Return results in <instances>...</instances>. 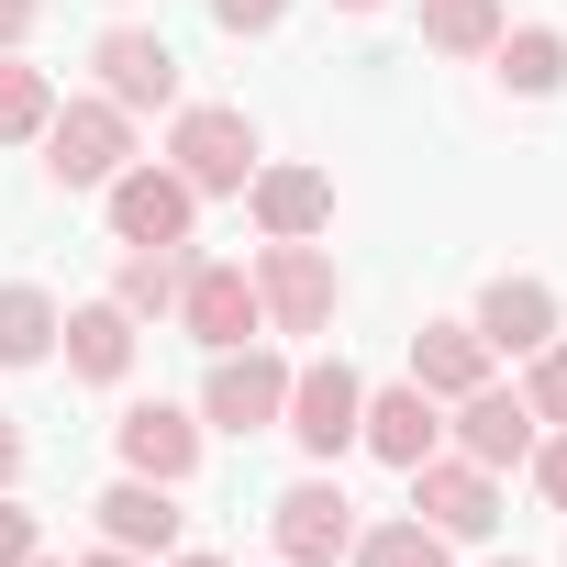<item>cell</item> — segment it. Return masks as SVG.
<instances>
[{"label":"cell","mask_w":567,"mask_h":567,"mask_svg":"<svg viewBox=\"0 0 567 567\" xmlns=\"http://www.w3.org/2000/svg\"><path fill=\"white\" fill-rule=\"evenodd\" d=\"M123 167H134V112L123 101H68L45 123V178L56 189H112Z\"/></svg>","instance_id":"1"},{"label":"cell","mask_w":567,"mask_h":567,"mask_svg":"<svg viewBox=\"0 0 567 567\" xmlns=\"http://www.w3.org/2000/svg\"><path fill=\"white\" fill-rule=\"evenodd\" d=\"M245 278H256V301H267V323H278V334H323V323H334V301H346V278H334V256H323L312 234H301V245H267Z\"/></svg>","instance_id":"2"},{"label":"cell","mask_w":567,"mask_h":567,"mask_svg":"<svg viewBox=\"0 0 567 567\" xmlns=\"http://www.w3.org/2000/svg\"><path fill=\"white\" fill-rule=\"evenodd\" d=\"M401 478H412V523H434L445 545H478V534L501 523V478H489L478 456H445V445H434V456L401 467Z\"/></svg>","instance_id":"3"},{"label":"cell","mask_w":567,"mask_h":567,"mask_svg":"<svg viewBox=\"0 0 567 567\" xmlns=\"http://www.w3.org/2000/svg\"><path fill=\"white\" fill-rule=\"evenodd\" d=\"M267 545H278V567H334L357 545V501L334 478H290L267 501Z\"/></svg>","instance_id":"4"},{"label":"cell","mask_w":567,"mask_h":567,"mask_svg":"<svg viewBox=\"0 0 567 567\" xmlns=\"http://www.w3.org/2000/svg\"><path fill=\"white\" fill-rule=\"evenodd\" d=\"M167 167H178L200 200H212V189H245V178H256V123H245L234 101H200V112H178Z\"/></svg>","instance_id":"5"},{"label":"cell","mask_w":567,"mask_h":567,"mask_svg":"<svg viewBox=\"0 0 567 567\" xmlns=\"http://www.w3.org/2000/svg\"><path fill=\"white\" fill-rule=\"evenodd\" d=\"M357 412H368V379L346 368V357H312V368H290V423L301 434V456H346L357 445Z\"/></svg>","instance_id":"6"},{"label":"cell","mask_w":567,"mask_h":567,"mask_svg":"<svg viewBox=\"0 0 567 567\" xmlns=\"http://www.w3.org/2000/svg\"><path fill=\"white\" fill-rule=\"evenodd\" d=\"M178 323H189V346L234 357V346H256L267 301H256V278H245V267H223V256H189V290H178Z\"/></svg>","instance_id":"7"},{"label":"cell","mask_w":567,"mask_h":567,"mask_svg":"<svg viewBox=\"0 0 567 567\" xmlns=\"http://www.w3.org/2000/svg\"><path fill=\"white\" fill-rule=\"evenodd\" d=\"M278 412H290V368H278L267 346H234V357H212L200 423H223V434H267Z\"/></svg>","instance_id":"8"},{"label":"cell","mask_w":567,"mask_h":567,"mask_svg":"<svg viewBox=\"0 0 567 567\" xmlns=\"http://www.w3.org/2000/svg\"><path fill=\"white\" fill-rule=\"evenodd\" d=\"M90 68H101V101H123V112H167L178 101V45L145 34V23H112L90 45Z\"/></svg>","instance_id":"9"},{"label":"cell","mask_w":567,"mask_h":567,"mask_svg":"<svg viewBox=\"0 0 567 567\" xmlns=\"http://www.w3.org/2000/svg\"><path fill=\"white\" fill-rule=\"evenodd\" d=\"M101 200H112V234L123 245H189V212H200V189L178 167H123Z\"/></svg>","instance_id":"10"},{"label":"cell","mask_w":567,"mask_h":567,"mask_svg":"<svg viewBox=\"0 0 567 567\" xmlns=\"http://www.w3.org/2000/svg\"><path fill=\"white\" fill-rule=\"evenodd\" d=\"M456 456H478L489 478H501V467H523V456H534V401L478 379V390L456 401Z\"/></svg>","instance_id":"11"},{"label":"cell","mask_w":567,"mask_h":567,"mask_svg":"<svg viewBox=\"0 0 567 567\" xmlns=\"http://www.w3.org/2000/svg\"><path fill=\"white\" fill-rule=\"evenodd\" d=\"M112 445H123V467H134V478H167V489L200 467V423H189L178 401H134V412L112 423Z\"/></svg>","instance_id":"12"},{"label":"cell","mask_w":567,"mask_h":567,"mask_svg":"<svg viewBox=\"0 0 567 567\" xmlns=\"http://www.w3.org/2000/svg\"><path fill=\"white\" fill-rule=\"evenodd\" d=\"M90 512H101V545H123V556H167V545H178V489H167V478H134V467H123Z\"/></svg>","instance_id":"13"},{"label":"cell","mask_w":567,"mask_h":567,"mask_svg":"<svg viewBox=\"0 0 567 567\" xmlns=\"http://www.w3.org/2000/svg\"><path fill=\"white\" fill-rule=\"evenodd\" d=\"M245 200H256V234H267V245H301V234L334 223V178H323V167H256Z\"/></svg>","instance_id":"14"},{"label":"cell","mask_w":567,"mask_h":567,"mask_svg":"<svg viewBox=\"0 0 567 567\" xmlns=\"http://www.w3.org/2000/svg\"><path fill=\"white\" fill-rule=\"evenodd\" d=\"M467 323H478L489 357H534V346H556V290H545V278H489Z\"/></svg>","instance_id":"15"},{"label":"cell","mask_w":567,"mask_h":567,"mask_svg":"<svg viewBox=\"0 0 567 567\" xmlns=\"http://www.w3.org/2000/svg\"><path fill=\"white\" fill-rule=\"evenodd\" d=\"M357 445H379L390 467H423L434 445H445V423H434V390H368V412H357Z\"/></svg>","instance_id":"16"},{"label":"cell","mask_w":567,"mask_h":567,"mask_svg":"<svg viewBox=\"0 0 567 567\" xmlns=\"http://www.w3.org/2000/svg\"><path fill=\"white\" fill-rule=\"evenodd\" d=\"M489 379V346H478V323H423L412 334V390H434V401H467Z\"/></svg>","instance_id":"17"},{"label":"cell","mask_w":567,"mask_h":567,"mask_svg":"<svg viewBox=\"0 0 567 567\" xmlns=\"http://www.w3.org/2000/svg\"><path fill=\"white\" fill-rule=\"evenodd\" d=\"M56 334H68V368H79V379H101V390L134 368V312H123V301H90V312H68Z\"/></svg>","instance_id":"18"},{"label":"cell","mask_w":567,"mask_h":567,"mask_svg":"<svg viewBox=\"0 0 567 567\" xmlns=\"http://www.w3.org/2000/svg\"><path fill=\"white\" fill-rule=\"evenodd\" d=\"M178 290H189V245H134V256L112 267V301H123L134 323H156V312H178Z\"/></svg>","instance_id":"19"},{"label":"cell","mask_w":567,"mask_h":567,"mask_svg":"<svg viewBox=\"0 0 567 567\" xmlns=\"http://www.w3.org/2000/svg\"><path fill=\"white\" fill-rule=\"evenodd\" d=\"M56 323L68 312L34 290V278H0V368H45L56 357Z\"/></svg>","instance_id":"20"},{"label":"cell","mask_w":567,"mask_h":567,"mask_svg":"<svg viewBox=\"0 0 567 567\" xmlns=\"http://www.w3.org/2000/svg\"><path fill=\"white\" fill-rule=\"evenodd\" d=\"M489 56H501V90H523V101H556V90H567V34H556V23H523V34L501 23Z\"/></svg>","instance_id":"21"},{"label":"cell","mask_w":567,"mask_h":567,"mask_svg":"<svg viewBox=\"0 0 567 567\" xmlns=\"http://www.w3.org/2000/svg\"><path fill=\"white\" fill-rule=\"evenodd\" d=\"M423 45L434 56H489L501 45V0H423Z\"/></svg>","instance_id":"22"},{"label":"cell","mask_w":567,"mask_h":567,"mask_svg":"<svg viewBox=\"0 0 567 567\" xmlns=\"http://www.w3.org/2000/svg\"><path fill=\"white\" fill-rule=\"evenodd\" d=\"M45 123H56V90H45V68L0 56V145H34Z\"/></svg>","instance_id":"23"},{"label":"cell","mask_w":567,"mask_h":567,"mask_svg":"<svg viewBox=\"0 0 567 567\" xmlns=\"http://www.w3.org/2000/svg\"><path fill=\"white\" fill-rule=\"evenodd\" d=\"M346 556H357V567H445V534H434V523H368Z\"/></svg>","instance_id":"24"},{"label":"cell","mask_w":567,"mask_h":567,"mask_svg":"<svg viewBox=\"0 0 567 567\" xmlns=\"http://www.w3.org/2000/svg\"><path fill=\"white\" fill-rule=\"evenodd\" d=\"M523 401H534V423H567V346L523 357Z\"/></svg>","instance_id":"25"},{"label":"cell","mask_w":567,"mask_h":567,"mask_svg":"<svg viewBox=\"0 0 567 567\" xmlns=\"http://www.w3.org/2000/svg\"><path fill=\"white\" fill-rule=\"evenodd\" d=\"M278 12H290V0H212L223 34H278Z\"/></svg>","instance_id":"26"},{"label":"cell","mask_w":567,"mask_h":567,"mask_svg":"<svg viewBox=\"0 0 567 567\" xmlns=\"http://www.w3.org/2000/svg\"><path fill=\"white\" fill-rule=\"evenodd\" d=\"M34 545H45V534H34V512H23V501H12V489H0V567H23V556H34Z\"/></svg>","instance_id":"27"},{"label":"cell","mask_w":567,"mask_h":567,"mask_svg":"<svg viewBox=\"0 0 567 567\" xmlns=\"http://www.w3.org/2000/svg\"><path fill=\"white\" fill-rule=\"evenodd\" d=\"M534 489L567 512V434H545V445H534Z\"/></svg>","instance_id":"28"},{"label":"cell","mask_w":567,"mask_h":567,"mask_svg":"<svg viewBox=\"0 0 567 567\" xmlns=\"http://www.w3.org/2000/svg\"><path fill=\"white\" fill-rule=\"evenodd\" d=\"M34 12H45V0H0V56H12V45L34 34Z\"/></svg>","instance_id":"29"},{"label":"cell","mask_w":567,"mask_h":567,"mask_svg":"<svg viewBox=\"0 0 567 567\" xmlns=\"http://www.w3.org/2000/svg\"><path fill=\"white\" fill-rule=\"evenodd\" d=\"M12 478H23V423L0 412V489H12Z\"/></svg>","instance_id":"30"},{"label":"cell","mask_w":567,"mask_h":567,"mask_svg":"<svg viewBox=\"0 0 567 567\" xmlns=\"http://www.w3.org/2000/svg\"><path fill=\"white\" fill-rule=\"evenodd\" d=\"M79 567H145V556H123V545H101V556H79Z\"/></svg>","instance_id":"31"},{"label":"cell","mask_w":567,"mask_h":567,"mask_svg":"<svg viewBox=\"0 0 567 567\" xmlns=\"http://www.w3.org/2000/svg\"><path fill=\"white\" fill-rule=\"evenodd\" d=\"M167 567H223V556H167Z\"/></svg>","instance_id":"32"},{"label":"cell","mask_w":567,"mask_h":567,"mask_svg":"<svg viewBox=\"0 0 567 567\" xmlns=\"http://www.w3.org/2000/svg\"><path fill=\"white\" fill-rule=\"evenodd\" d=\"M334 12H379V0H334Z\"/></svg>","instance_id":"33"},{"label":"cell","mask_w":567,"mask_h":567,"mask_svg":"<svg viewBox=\"0 0 567 567\" xmlns=\"http://www.w3.org/2000/svg\"><path fill=\"white\" fill-rule=\"evenodd\" d=\"M23 567H45V556H23Z\"/></svg>","instance_id":"34"},{"label":"cell","mask_w":567,"mask_h":567,"mask_svg":"<svg viewBox=\"0 0 567 567\" xmlns=\"http://www.w3.org/2000/svg\"><path fill=\"white\" fill-rule=\"evenodd\" d=\"M501 567H523V556H501Z\"/></svg>","instance_id":"35"}]
</instances>
